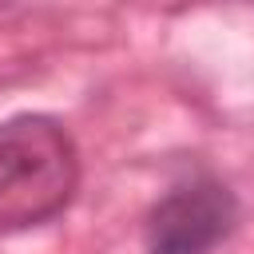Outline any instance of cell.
<instances>
[{
    "label": "cell",
    "instance_id": "cell-3",
    "mask_svg": "<svg viewBox=\"0 0 254 254\" xmlns=\"http://www.w3.org/2000/svg\"><path fill=\"white\" fill-rule=\"evenodd\" d=\"M4 4H12V0H0V8H4Z\"/></svg>",
    "mask_w": 254,
    "mask_h": 254
},
{
    "label": "cell",
    "instance_id": "cell-1",
    "mask_svg": "<svg viewBox=\"0 0 254 254\" xmlns=\"http://www.w3.org/2000/svg\"><path fill=\"white\" fill-rule=\"evenodd\" d=\"M79 183V151L52 115L0 123V230H24L60 214Z\"/></svg>",
    "mask_w": 254,
    "mask_h": 254
},
{
    "label": "cell",
    "instance_id": "cell-2",
    "mask_svg": "<svg viewBox=\"0 0 254 254\" xmlns=\"http://www.w3.org/2000/svg\"><path fill=\"white\" fill-rule=\"evenodd\" d=\"M238 222V202L218 179L171 187L147 214V254H210Z\"/></svg>",
    "mask_w": 254,
    "mask_h": 254
}]
</instances>
